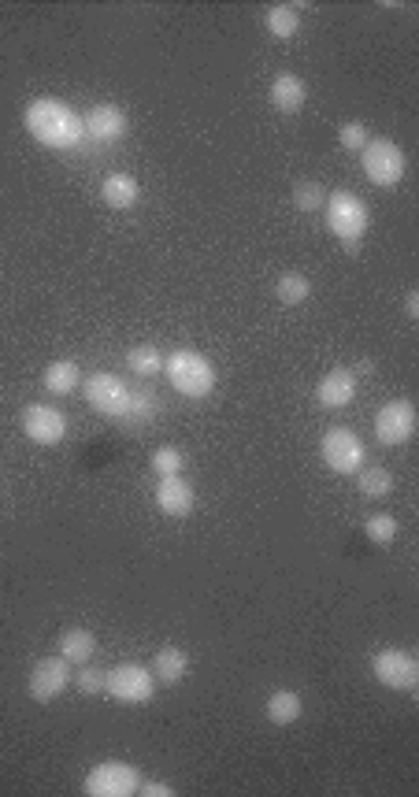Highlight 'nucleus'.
<instances>
[{
  "label": "nucleus",
  "mask_w": 419,
  "mask_h": 797,
  "mask_svg": "<svg viewBox=\"0 0 419 797\" xmlns=\"http://www.w3.org/2000/svg\"><path fill=\"white\" fill-rule=\"evenodd\" d=\"M23 127L26 134L45 145L52 152H71L82 145L86 130H82V115L71 104L56 101V97H34L23 108Z\"/></svg>",
  "instance_id": "nucleus-1"
},
{
  "label": "nucleus",
  "mask_w": 419,
  "mask_h": 797,
  "mask_svg": "<svg viewBox=\"0 0 419 797\" xmlns=\"http://www.w3.org/2000/svg\"><path fill=\"white\" fill-rule=\"evenodd\" d=\"M164 375L171 382V390L190 397V401H201V397H212L219 382V371L212 367V360L197 349H175L171 356H164Z\"/></svg>",
  "instance_id": "nucleus-2"
},
{
  "label": "nucleus",
  "mask_w": 419,
  "mask_h": 797,
  "mask_svg": "<svg viewBox=\"0 0 419 797\" xmlns=\"http://www.w3.org/2000/svg\"><path fill=\"white\" fill-rule=\"evenodd\" d=\"M323 216H327V227L338 241H342L349 253H356V245L364 241L371 223V212L364 197H356L353 190H334L327 193V204H323Z\"/></svg>",
  "instance_id": "nucleus-3"
},
{
  "label": "nucleus",
  "mask_w": 419,
  "mask_h": 797,
  "mask_svg": "<svg viewBox=\"0 0 419 797\" xmlns=\"http://www.w3.org/2000/svg\"><path fill=\"white\" fill-rule=\"evenodd\" d=\"M360 167H364V175H368V182H375V186H382V190H390V186H397L401 178H405V152H401V145L390 138H375L364 145V152H360Z\"/></svg>",
  "instance_id": "nucleus-4"
},
{
  "label": "nucleus",
  "mask_w": 419,
  "mask_h": 797,
  "mask_svg": "<svg viewBox=\"0 0 419 797\" xmlns=\"http://www.w3.org/2000/svg\"><path fill=\"white\" fill-rule=\"evenodd\" d=\"M104 694L112 697V701H119V705H145V701H153V694H156L153 671L145 668V664H134V660L115 664V668L108 671Z\"/></svg>",
  "instance_id": "nucleus-5"
},
{
  "label": "nucleus",
  "mask_w": 419,
  "mask_h": 797,
  "mask_svg": "<svg viewBox=\"0 0 419 797\" xmlns=\"http://www.w3.org/2000/svg\"><path fill=\"white\" fill-rule=\"evenodd\" d=\"M319 456L323 464L334 471V475H356L368 460V449L360 442V434L349 431V427H331L319 442Z\"/></svg>",
  "instance_id": "nucleus-6"
},
{
  "label": "nucleus",
  "mask_w": 419,
  "mask_h": 797,
  "mask_svg": "<svg viewBox=\"0 0 419 797\" xmlns=\"http://www.w3.org/2000/svg\"><path fill=\"white\" fill-rule=\"evenodd\" d=\"M141 786V775L134 764L127 760H104L93 772L86 775L82 783V794L86 797H134Z\"/></svg>",
  "instance_id": "nucleus-7"
},
{
  "label": "nucleus",
  "mask_w": 419,
  "mask_h": 797,
  "mask_svg": "<svg viewBox=\"0 0 419 797\" xmlns=\"http://www.w3.org/2000/svg\"><path fill=\"white\" fill-rule=\"evenodd\" d=\"M130 397H134V386H127V382L119 379V375H112V371H97V375L86 382V405L104 419H119V423H123V416H127V408H130Z\"/></svg>",
  "instance_id": "nucleus-8"
},
{
  "label": "nucleus",
  "mask_w": 419,
  "mask_h": 797,
  "mask_svg": "<svg viewBox=\"0 0 419 797\" xmlns=\"http://www.w3.org/2000/svg\"><path fill=\"white\" fill-rule=\"evenodd\" d=\"M371 675L379 679L386 690H416L419 686V660L408 653V649H379L375 657H371Z\"/></svg>",
  "instance_id": "nucleus-9"
},
{
  "label": "nucleus",
  "mask_w": 419,
  "mask_h": 797,
  "mask_svg": "<svg viewBox=\"0 0 419 797\" xmlns=\"http://www.w3.org/2000/svg\"><path fill=\"white\" fill-rule=\"evenodd\" d=\"M67 686H71V664H67L60 653H56V657L38 660V664L30 668V679H26V690H30V697H34L38 705L56 701Z\"/></svg>",
  "instance_id": "nucleus-10"
},
{
  "label": "nucleus",
  "mask_w": 419,
  "mask_h": 797,
  "mask_svg": "<svg viewBox=\"0 0 419 797\" xmlns=\"http://www.w3.org/2000/svg\"><path fill=\"white\" fill-rule=\"evenodd\" d=\"M412 434H416V405L408 397L386 401L375 416V438L382 445H405Z\"/></svg>",
  "instance_id": "nucleus-11"
},
{
  "label": "nucleus",
  "mask_w": 419,
  "mask_h": 797,
  "mask_svg": "<svg viewBox=\"0 0 419 797\" xmlns=\"http://www.w3.org/2000/svg\"><path fill=\"white\" fill-rule=\"evenodd\" d=\"M82 130H86V138L101 141V145H112V141L130 134V115L112 101L89 104V112L82 115Z\"/></svg>",
  "instance_id": "nucleus-12"
},
{
  "label": "nucleus",
  "mask_w": 419,
  "mask_h": 797,
  "mask_svg": "<svg viewBox=\"0 0 419 797\" xmlns=\"http://www.w3.org/2000/svg\"><path fill=\"white\" fill-rule=\"evenodd\" d=\"M23 434L34 445H60L67 438V416L52 405H26L23 408Z\"/></svg>",
  "instance_id": "nucleus-13"
},
{
  "label": "nucleus",
  "mask_w": 419,
  "mask_h": 797,
  "mask_svg": "<svg viewBox=\"0 0 419 797\" xmlns=\"http://www.w3.org/2000/svg\"><path fill=\"white\" fill-rule=\"evenodd\" d=\"M197 505V494L193 486L182 475H167V479L156 482V508L171 519H186Z\"/></svg>",
  "instance_id": "nucleus-14"
},
{
  "label": "nucleus",
  "mask_w": 419,
  "mask_h": 797,
  "mask_svg": "<svg viewBox=\"0 0 419 797\" xmlns=\"http://www.w3.org/2000/svg\"><path fill=\"white\" fill-rule=\"evenodd\" d=\"M356 397V371L349 367H331L316 386L319 408H345Z\"/></svg>",
  "instance_id": "nucleus-15"
},
{
  "label": "nucleus",
  "mask_w": 419,
  "mask_h": 797,
  "mask_svg": "<svg viewBox=\"0 0 419 797\" xmlns=\"http://www.w3.org/2000/svg\"><path fill=\"white\" fill-rule=\"evenodd\" d=\"M267 101H271V108L282 115H297L301 108L308 104V86L305 78L290 75V71H282L275 82H271V89H267Z\"/></svg>",
  "instance_id": "nucleus-16"
},
{
  "label": "nucleus",
  "mask_w": 419,
  "mask_h": 797,
  "mask_svg": "<svg viewBox=\"0 0 419 797\" xmlns=\"http://www.w3.org/2000/svg\"><path fill=\"white\" fill-rule=\"evenodd\" d=\"M101 197H104V204H108L112 212H130V208L138 204V197H141L138 178L127 175V171H115V175H108L101 182Z\"/></svg>",
  "instance_id": "nucleus-17"
},
{
  "label": "nucleus",
  "mask_w": 419,
  "mask_h": 797,
  "mask_svg": "<svg viewBox=\"0 0 419 797\" xmlns=\"http://www.w3.org/2000/svg\"><path fill=\"white\" fill-rule=\"evenodd\" d=\"M190 675V653L182 646H164V649H156V657H153V679L156 683H164V686H175V683H182Z\"/></svg>",
  "instance_id": "nucleus-18"
},
{
  "label": "nucleus",
  "mask_w": 419,
  "mask_h": 797,
  "mask_svg": "<svg viewBox=\"0 0 419 797\" xmlns=\"http://www.w3.org/2000/svg\"><path fill=\"white\" fill-rule=\"evenodd\" d=\"M56 653L67 660V664H89L93 660V653H97V634L86 631V627H67L64 634H60V642H56Z\"/></svg>",
  "instance_id": "nucleus-19"
},
{
  "label": "nucleus",
  "mask_w": 419,
  "mask_h": 797,
  "mask_svg": "<svg viewBox=\"0 0 419 797\" xmlns=\"http://www.w3.org/2000/svg\"><path fill=\"white\" fill-rule=\"evenodd\" d=\"M301 712H305V701L297 690H275V694L264 701V716L275 727H290V723L301 720Z\"/></svg>",
  "instance_id": "nucleus-20"
},
{
  "label": "nucleus",
  "mask_w": 419,
  "mask_h": 797,
  "mask_svg": "<svg viewBox=\"0 0 419 797\" xmlns=\"http://www.w3.org/2000/svg\"><path fill=\"white\" fill-rule=\"evenodd\" d=\"M78 382H82V371H78L75 360H52V364L41 371V386H45L52 397H67V393H75Z\"/></svg>",
  "instance_id": "nucleus-21"
},
{
  "label": "nucleus",
  "mask_w": 419,
  "mask_h": 797,
  "mask_svg": "<svg viewBox=\"0 0 419 797\" xmlns=\"http://www.w3.org/2000/svg\"><path fill=\"white\" fill-rule=\"evenodd\" d=\"M264 30L271 38H293L297 30H301V8L297 4H275V8H267L264 12Z\"/></svg>",
  "instance_id": "nucleus-22"
},
{
  "label": "nucleus",
  "mask_w": 419,
  "mask_h": 797,
  "mask_svg": "<svg viewBox=\"0 0 419 797\" xmlns=\"http://www.w3.org/2000/svg\"><path fill=\"white\" fill-rule=\"evenodd\" d=\"M156 412H160V401H156V393H149V390H134V397H130V408H127V416H123V427H127V431H141L145 423H153Z\"/></svg>",
  "instance_id": "nucleus-23"
},
{
  "label": "nucleus",
  "mask_w": 419,
  "mask_h": 797,
  "mask_svg": "<svg viewBox=\"0 0 419 797\" xmlns=\"http://www.w3.org/2000/svg\"><path fill=\"white\" fill-rule=\"evenodd\" d=\"M127 367L138 379H149V375H160V371H164V356H160L156 345H134L127 353Z\"/></svg>",
  "instance_id": "nucleus-24"
},
{
  "label": "nucleus",
  "mask_w": 419,
  "mask_h": 797,
  "mask_svg": "<svg viewBox=\"0 0 419 797\" xmlns=\"http://www.w3.org/2000/svg\"><path fill=\"white\" fill-rule=\"evenodd\" d=\"M308 293H312V282L301 275V271H286V275H279V282H275V297H279L282 304H305Z\"/></svg>",
  "instance_id": "nucleus-25"
},
{
  "label": "nucleus",
  "mask_w": 419,
  "mask_h": 797,
  "mask_svg": "<svg viewBox=\"0 0 419 797\" xmlns=\"http://www.w3.org/2000/svg\"><path fill=\"white\" fill-rule=\"evenodd\" d=\"M356 490L364 497H386L394 490V475L386 468H360L356 471Z\"/></svg>",
  "instance_id": "nucleus-26"
},
{
  "label": "nucleus",
  "mask_w": 419,
  "mask_h": 797,
  "mask_svg": "<svg viewBox=\"0 0 419 797\" xmlns=\"http://www.w3.org/2000/svg\"><path fill=\"white\" fill-rule=\"evenodd\" d=\"M293 204H297V212H319V208L327 204V186L316 182V178L297 182V186H293Z\"/></svg>",
  "instance_id": "nucleus-27"
},
{
  "label": "nucleus",
  "mask_w": 419,
  "mask_h": 797,
  "mask_svg": "<svg viewBox=\"0 0 419 797\" xmlns=\"http://www.w3.org/2000/svg\"><path fill=\"white\" fill-rule=\"evenodd\" d=\"M397 519L390 516V512H371L368 519H364V534H368V542H375V545H390V542H397Z\"/></svg>",
  "instance_id": "nucleus-28"
},
{
  "label": "nucleus",
  "mask_w": 419,
  "mask_h": 797,
  "mask_svg": "<svg viewBox=\"0 0 419 797\" xmlns=\"http://www.w3.org/2000/svg\"><path fill=\"white\" fill-rule=\"evenodd\" d=\"M153 471L160 475V479H167V475H182V471H186V453L175 449V445H160V449H153Z\"/></svg>",
  "instance_id": "nucleus-29"
},
{
  "label": "nucleus",
  "mask_w": 419,
  "mask_h": 797,
  "mask_svg": "<svg viewBox=\"0 0 419 797\" xmlns=\"http://www.w3.org/2000/svg\"><path fill=\"white\" fill-rule=\"evenodd\" d=\"M71 683L78 686V694L101 697L104 694V683H108V671H101V668H78V675H71Z\"/></svg>",
  "instance_id": "nucleus-30"
},
{
  "label": "nucleus",
  "mask_w": 419,
  "mask_h": 797,
  "mask_svg": "<svg viewBox=\"0 0 419 797\" xmlns=\"http://www.w3.org/2000/svg\"><path fill=\"white\" fill-rule=\"evenodd\" d=\"M368 127H364V123H342V130H338V145H342L345 152H356V156H360V152H364V145H368Z\"/></svg>",
  "instance_id": "nucleus-31"
},
{
  "label": "nucleus",
  "mask_w": 419,
  "mask_h": 797,
  "mask_svg": "<svg viewBox=\"0 0 419 797\" xmlns=\"http://www.w3.org/2000/svg\"><path fill=\"white\" fill-rule=\"evenodd\" d=\"M138 794L141 797H175V786L160 783V779H149V783L138 786Z\"/></svg>",
  "instance_id": "nucleus-32"
},
{
  "label": "nucleus",
  "mask_w": 419,
  "mask_h": 797,
  "mask_svg": "<svg viewBox=\"0 0 419 797\" xmlns=\"http://www.w3.org/2000/svg\"><path fill=\"white\" fill-rule=\"evenodd\" d=\"M405 316H408V319H419V293H416V290H412V293H408V297H405Z\"/></svg>",
  "instance_id": "nucleus-33"
}]
</instances>
